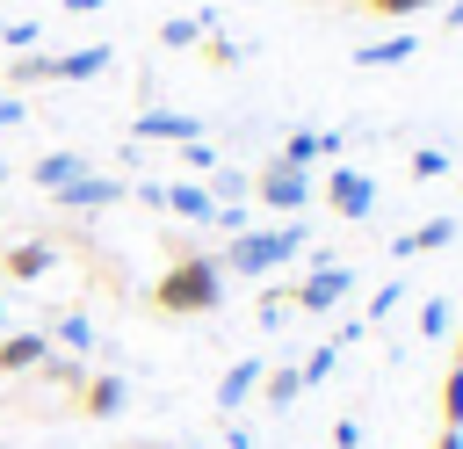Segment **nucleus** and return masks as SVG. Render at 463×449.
Masks as SVG:
<instances>
[{"label":"nucleus","instance_id":"1","mask_svg":"<svg viewBox=\"0 0 463 449\" xmlns=\"http://www.w3.org/2000/svg\"><path fill=\"white\" fill-rule=\"evenodd\" d=\"M217 304H224V268H217V253H174L166 275L152 282V311H166V319H203V311H217Z\"/></svg>","mask_w":463,"mask_h":449},{"label":"nucleus","instance_id":"2","mask_svg":"<svg viewBox=\"0 0 463 449\" xmlns=\"http://www.w3.org/2000/svg\"><path fill=\"white\" fill-rule=\"evenodd\" d=\"M297 246H311V232H304L297 217H282V224H253V232H239V239L217 253V268H224L232 282H260V275L289 268Z\"/></svg>","mask_w":463,"mask_h":449},{"label":"nucleus","instance_id":"3","mask_svg":"<svg viewBox=\"0 0 463 449\" xmlns=\"http://www.w3.org/2000/svg\"><path fill=\"white\" fill-rule=\"evenodd\" d=\"M311 188H318L311 167H289V159H268V167L253 174V196H260L268 210H282V217H297V210L311 203Z\"/></svg>","mask_w":463,"mask_h":449},{"label":"nucleus","instance_id":"4","mask_svg":"<svg viewBox=\"0 0 463 449\" xmlns=\"http://www.w3.org/2000/svg\"><path fill=\"white\" fill-rule=\"evenodd\" d=\"M340 297H354V268H340V261H318V268H304L289 282V304L297 311H333Z\"/></svg>","mask_w":463,"mask_h":449},{"label":"nucleus","instance_id":"5","mask_svg":"<svg viewBox=\"0 0 463 449\" xmlns=\"http://www.w3.org/2000/svg\"><path fill=\"white\" fill-rule=\"evenodd\" d=\"M326 210H333L340 224H362V217L376 210V181H369L362 167H347V159H340V167L326 174Z\"/></svg>","mask_w":463,"mask_h":449},{"label":"nucleus","instance_id":"6","mask_svg":"<svg viewBox=\"0 0 463 449\" xmlns=\"http://www.w3.org/2000/svg\"><path fill=\"white\" fill-rule=\"evenodd\" d=\"M130 196H137V203H152V210H166V217H210V210H217L203 181H137Z\"/></svg>","mask_w":463,"mask_h":449},{"label":"nucleus","instance_id":"7","mask_svg":"<svg viewBox=\"0 0 463 449\" xmlns=\"http://www.w3.org/2000/svg\"><path fill=\"white\" fill-rule=\"evenodd\" d=\"M130 138H137V145H181V138H203V116H188V109H166V101H152V109H137Z\"/></svg>","mask_w":463,"mask_h":449},{"label":"nucleus","instance_id":"8","mask_svg":"<svg viewBox=\"0 0 463 449\" xmlns=\"http://www.w3.org/2000/svg\"><path fill=\"white\" fill-rule=\"evenodd\" d=\"M58 210H116V203H130V181H116V174H80V181H65L58 196H51Z\"/></svg>","mask_w":463,"mask_h":449},{"label":"nucleus","instance_id":"9","mask_svg":"<svg viewBox=\"0 0 463 449\" xmlns=\"http://www.w3.org/2000/svg\"><path fill=\"white\" fill-rule=\"evenodd\" d=\"M58 268V239H22V246H0V282H43Z\"/></svg>","mask_w":463,"mask_h":449},{"label":"nucleus","instance_id":"10","mask_svg":"<svg viewBox=\"0 0 463 449\" xmlns=\"http://www.w3.org/2000/svg\"><path fill=\"white\" fill-rule=\"evenodd\" d=\"M43 355H51V333L43 326H7L0 333V377H29Z\"/></svg>","mask_w":463,"mask_h":449},{"label":"nucleus","instance_id":"11","mask_svg":"<svg viewBox=\"0 0 463 449\" xmlns=\"http://www.w3.org/2000/svg\"><path fill=\"white\" fill-rule=\"evenodd\" d=\"M109 65H116V43H72V51H51L58 87H80V80H94V72H109Z\"/></svg>","mask_w":463,"mask_h":449},{"label":"nucleus","instance_id":"12","mask_svg":"<svg viewBox=\"0 0 463 449\" xmlns=\"http://www.w3.org/2000/svg\"><path fill=\"white\" fill-rule=\"evenodd\" d=\"M340 145H347L340 130H289L275 159H289V167H318V159H340Z\"/></svg>","mask_w":463,"mask_h":449},{"label":"nucleus","instance_id":"13","mask_svg":"<svg viewBox=\"0 0 463 449\" xmlns=\"http://www.w3.org/2000/svg\"><path fill=\"white\" fill-rule=\"evenodd\" d=\"M449 239H456V217L441 210V217H427V224L398 232V239H391V261H420V253H434V246H449Z\"/></svg>","mask_w":463,"mask_h":449},{"label":"nucleus","instance_id":"14","mask_svg":"<svg viewBox=\"0 0 463 449\" xmlns=\"http://www.w3.org/2000/svg\"><path fill=\"white\" fill-rule=\"evenodd\" d=\"M58 72H51V51L36 43V51H7V65H0V87H51Z\"/></svg>","mask_w":463,"mask_h":449},{"label":"nucleus","instance_id":"15","mask_svg":"<svg viewBox=\"0 0 463 449\" xmlns=\"http://www.w3.org/2000/svg\"><path fill=\"white\" fill-rule=\"evenodd\" d=\"M260 369H268V362H232V369L217 377V413H224V420H232V413L260 391Z\"/></svg>","mask_w":463,"mask_h":449},{"label":"nucleus","instance_id":"16","mask_svg":"<svg viewBox=\"0 0 463 449\" xmlns=\"http://www.w3.org/2000/svg\"><path fill=\"white\" fill-rule=\"evenodd\" d=\"M123 398H130V384H123L116 369H101V377H87V384H80V413H94V420L123 413Z\"/></svg>","mask_w":463,"mask_h":449},{"label":"nucleus","instance_id":"17","mask_svg":"<svg viewBox=\"0 0 463 449\" xmlns=\"http://www.w3.org/2000/svg\"><path fill=\"white\" fill-rule=\"evenodd\" d=\"M51 348H58V355H94V348H101V333H94V319H87V311H58Z\"/></svg>","mask_w":463,"mask_h":449},{"label":"nucleus","instance_id":"18","mask_svg":"<svg viewBox=\"0 0 463 449\" xmlns=\"http://www.w3.org/2000/svg\"><path fill=\"white\" fill-rule=\"evenodd\" d=\"M412 51H420V36H412V29H398V36H376V43H362V51H354V65H362V72H376V65H405Z\"/></svg>","mask_w":463,"mask_h":449},{"label":"nucleus","instance_id":"19","mask_svg":"<svg viewBox=\"0 0 463 449\" xmlns=\"http://www.w3.org/2000/svg\"><path fill=\"white\" fill-rule=\"evenodd\" d=\"M80 174H87V159H80V152H43V159L29 167V181H36L43 196H58V188H65V181H80Z\"/></svg>","mask_w":463,"mask_h":449},{"label":"nucleus","instance_id":"20","mask_svg":"<svg viewBox=\"0 0 463 449\" xmlns=\"http://www.w3.org/2000/svg\"><path fill=\"white\" fill-rule=\"evenodd\" d=\"M36 377H43L51 391H72V398H80V384H87V362H80V355H58V348H51V355L36 362Z\"/></svg>","mask_w":463,"mask_h":449},{"label":"nucleus","instance_id":"21","mask_svg":"<svg viewBox=\"0 0 463 449\" xmlns=\"http://www.w3.org/2000/svg\"><path fill=\"white\" fill-rule=\"evenodd\" d=\"M297 391H304V377H297L289 362H268V369H260V398H268V406H289Z\"/></svg>","mask_w":463,"mask_h":449},{"label":"nucleus","instance_id":"22","mask_svg":"<svg viewBox=\"0 0 463 449\" xmlns=\"http://www.w3.org/2000/svg\"><path fill=\"white\" fill-rule=\"evenodd\" d=\"M174 152H181V167H188V181H195V174H217V167H224V152H217L210 138H181Z\"/></svg>","mask_w":463,"mask_h":449},{"label":"nucleus","instance_id":"23","mask_svg":"<svg viewBox=\"0 0 463 449\" xmlns=\"http://www.w3.org/2000/svg\"><path fill=\"white\" fill-rule=\"evenodd\" d=\"M420 333H427V340H449V333H456V304H449V297H420Z\"/></svg>","mask_w":463,"mask_h":449},{"label":"nucleus","instance_id":"24","mask_svg":"<svg viewBox=\"0 0 463 449\" xmlns=\"http://www.w3.org/2000/svg\"><path fill=\"white\" fill-rule=\"evenodd\" d=\"M159 43H166V51H195V43H203V22H195V14H166V22H159Z\"/></svg>","mask_w":463,"mask_h":449},{"label":"nucleus","instance_id":"25","mask_svg":"<svg viewBox=\"0 0 463 449\" xmlns=\"http://www.w3.org/2000/svg\"><path fill=\"white\" fill-rule=\"evenodd\" d=\"M441 427H463V362L441 369Z\"/></svg>","mask_w":463,"mask_h":449},{"label":"nucleus","instance_id":"26","mask_svg":"<svg viewBox=\"0 0 463 449\" xmlns=\"http://www.w3.org/2000/svg\"><path fill=\"white\" fill-rule=\"evenodd\" d=\"M333 362H340V348H333V340H326V348H311V355L297 362V377H304V391H311V384H326V377H333Z\"/></svg>","mask_w":463,"mask_h":449},{"label":"nucleus","instance_id":"27","mask_svg":"<svg viewBox=\"0 0 463 449\" xmlns=\"http://www.w3.org/2000/svg\"><path fill=\"white\" fill-rule=\"evenodd\" d=\"M195 51H203L210 65H239V58H246V43H232V36H217V29H203V43H195Z\"/></svg>","mask_w":463,"mask_h":449},{"label":"nucleus","instance_id":"28","mask_svg":"<svg viewBox=\"0 0 463 449\" xmlns=\"http://www.w3.org/2000/svg\"><path fill=\"white\" fill-rule=\"evenodd\" d=\"M36 43H43L36 22H0V51H36Z\"/></svg>","mask_w":463,"mask_h":449},{"label":"nucleus","instance_id":"29","mask_svg":"<svg viewBox=\"0 0 463 449\" xmlns=\"http://www.w3.org/2000/svg\"><path fill=\"white\" fill-rule=\"evenodd\" d=\"M210 224L239 239V232H253V210H246V203H217V210H210Z\"/></svg>","mask_w":463,"mask_h":449},{"label":"nucleus","instance_id":"30","mask_svg":"<svg viewBox=\"0 0 463 449\" xmlns=\"http://www.w3.org/2000/svg\"><path fill=\"white\" fill-rule=\"evenodd\" d=\"M412 174H420V181H441V174H449V152H441V145H420V152H412Z\"/></svg>","mask_w":463,"mask_h":449},{"label":"nucleus","instance_id":"31","mask_svg":"<svg viewBox=\"0 0 463 449\" xmlns=\"http://www.w3.org/2000/svg\"><path fill=\"white\" fill-rule=\"evenodd\" d=\"M398 297H405V282H383V290H376V297L362 304V326H376V319H391V304H398Z\"/></svg>","mask_w":463,"mask_h":449},{"label":"nucleus","instance_id":"32","mask_svg":"<svg viewBox=\"0 0 463 449\" xmlns=\"http://www.w3.org/2000/svg\"><path fill=\"white\" fill-rule=\"evenodd\" d=\"M362 7H369V14H427L434 0H362Z\"/></svg>","mask_w":463,"mask_h":449},{"label":"nucleus","instance_id":"33","mask_svg":"<svg viewBox=\"0 0 463 449\" xmlns=\"http://www.w3.org/2000/svg\"><path fill=\"white\" fill-rule=\"evenodd\" d=\"M282 304H289V290H268L260 297V326H282Z\"/></svg>","mask_w":463,"mask_h":449},{"label":"nucleus","instance_id":"34","mask_svg":"<svg viewBox=\"0 0 463 449\" xmlns=\"http://www.w3.org/2000/svg\"><path fill=\"white\" fill-rule=\"evenodd\" d=\"M333 449H362V420H333Z\"/></svg>","mask_w":463,"mask_h":449},{"label":"nucleus","instance_id":"35","mask_svg":"<svg viewBox=\"0 0 463 449\" xmlns=\"http://www.w3.org/2000/svg\"><path fill=\"white\" fill-rule=\"evenodd\" d=\"M14 123H22V101H14V94H0V130H14Z\"/></svg>","mask_w":463,"mask_h":449},{"label":"nucleus","instance_id":"36","mask_svg":"<svg viewBox=\"0 0 463 449\" xmlns=\"http://www.w3.org/2000/svg\"><path fill=\"white\" fill-rule=\"evenodd\" d=\"M65 14H94V7H109V0H58Z\"/></svg>","mask_w":463,"mask_h":449},{"label":"nucleus","instance_id":"37","mask_svg":"<svg viewBox=\"0 0 463 449\" xmlns=\"http://www.w3.org/2000/svg\"><path fill=\"white\" fill-rule=\"evenodd\" d=\"M434 449H463V427H441V435H434Z\"/></svg>","mask_w":463,"mask_h":449},{"label":"nucleus","instance_id":"38","mask_svg":"<svg viewBox=\"0 0 463 449\" xmlns=\"http://www.w3.org/2000/svg\"><path fill=\"white\" fill-rule=\"evenodd\" d=\"M441 22H449V29L463 36V0H449V14H441Z\"/></svg>","mask_w":463,"mask_h":449},{"label":"nucleus","instance_id":"39","mask_svg":"<svg viewBox=\"0 0 463 449\" xmlns=\"http://www.w3.org/2000/svg\"><path fill=\"white\" fill-rule=\"evenodd\" d=\"M7 326H14V311H7V297H0V333H7Z\"/></svg>","mask_w":463,"mask_h":449},{"label":"nucleus","instance_id":"40","mask_svg":"<svg viewBox=\"0 0 463 449\" xmlns=\"http://www.w3.org/2000/svg\"><path fill=\"white\" fill-rule=\"evenodd\" d=\"M456 362H463V333H456Z\"/></svg>","mask_w":463,"mask_h":449},{"label":"nucleus","instance_id":"41","mask_svg":"<svg viewBox=\"0 0 463 449\" xmlns=\"http://www.w3.org/2000/svg\"><path fill=\"white\" fill-rule=\"evenodd\" d=\"M0 181H7V159H0Z\"/></svg>","mask_w":463,"mask_h":449}]
</instances>
